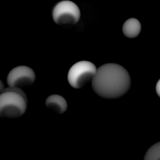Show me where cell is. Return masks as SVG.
I'll use <instances>...</instances> for the list:
<instances>
[{
  "instance_id": "1",
  "label": "cell",
  "mask_w": 160,
  "mask_h": 160,
  "mask_svg": "<svg viewBox=\"0 0 160 160\" xmlns=\"http://www.w3.org/2000/svg\"><path fill=\"white\" fill-rule=\"evenodd\" d=\"M131 86L128 72L118 64L108 63L101 66L92 80V88L99 96L115 99L126 93Z\"/></svg>"
},
{
  "instance_id": "2",
  "label": "cell",
  "mask_w": 160,
  "mask_h": 160,
  "mask_svg": "<svg viewBox=\"0 0 160 160\" xmlns=\"http://www.w3.org/2000/svg\"><path fill=\"white\" fill-rule=\"evenodd\" d=\"M28 99L20 88H7L0 94V117L17 118L26 111Z\"/></svg>"
},
{
  "instance_id": "3",
  "label": "cell",
  "mask_w": 160,
  "mask_h": 160,
  "mask_svg": "<svg viewBox=\"0 0 160 160\" xmlns=\"http://www.w3.org/2000/svg\"><path fill=\"white\" fill-rule=\"evenodd\" d=\"M96 72V67L92 62L88 61H79L69 69L68 80L72 88L79 89L92 80Z\"/></svg>"
},
{
  "instance_id": "4",
  "label": "cell",
  "mask_w": 160,
  "mask_h": 160,
  "mask_svg": "<svg viewBox=\"0 0 160 160\" xmlns=\"http://www.w3.org/2000/svg\"><path fill=\"white\" fill-rule=\"evenodd\" d=\"M53 21L59 25L74 24L81 16L79 7L71 1H62L57 3L52 9Z\"/></svg>"
},
{
  "instance_id": "5",
  "label": "cell",
  "mask_w": 160,
  "mask_h": 160,
  "mask_svg": "<svg viewBox=\"0 0 160 160\" xmlns=\"http://www.w3.org/2000/svg\"><path fill=\"white\" fill-rule=\"evenodd\" d=\"M36 79L34 71L29 67L19 66L13 68L7 77V83L11 88H23L31 86Z\"/></svg>"
},
{
  "instance_id": "6",
  "label": "cell",
  "mask_w": 160,
  "mask_h": 160,
  "mask_svg": "<svg viewBox=\"0 0 160 160\" xmlns=\"http://www.w3.org/2000/svg\"><path fill=\"white\" fill-rule=\"evenodd\" d=\"M46 106L49 109L58 114L64 112L68 107L66 99L58 94L49 96L46 100Z\"/></svg>"
},
{
  "instance_id": "7",
  "label": "cell",
  "mask_w": 160,
  "mask_h": 160,
  "mask_svg": "<svg viewBox=\"0 0 160 160\" xmlns=\"http://www.w3.org/2000/svg\"><path fill=\"white\" fill-rule=\"evenodd\" d=\"M122 29L126 37L134 38L137 37L141 32V23L136 18H130L124 22Z\"/></svg>"
},
{
  "instance_id": "8",
  "label": "cell",
  "mask_w": 160,
  "mask_h": 160,
  "mask_svg": "<svg viewBox=\"0 0 160 160\" xmlns=\"http://www.w3.org/2000/svg\"><path fill=\"white\" fill-rule=\"evenodd\" d=\"M144 160H160V142L154 144L148 149Z\"/></svg>"
},
{
  "instance_id": "9",
  "label": "cell",
  "mask_w": 160,
  "mask_h": 160,
  "mask_svg": "<svg viewBox=\"0 0 160 160\" xmlns=\"http://www.w3.org/2000/svg\"><path fill=\"white\" fill-rule=\"evenodd\" d=\"M156 91L158 96L160 98V79L157 82L156 86Z\"/></svg>"
},
{
  "instance_id": "10",
  "label": "cell",
  "mask_w": 160,
  "mask_h": 160,
  "mask_svg": "<svg viewBox=\"0 0 160 160\" xmlns=\"http://www.w3.org/2000/svg\"><path fill=\"white\" fill-rule=\"evenodd\" d=\"M3 89H4V85H3L2 82L0 80V94L2 91Z\"/></svg>"
}]
</instances>
